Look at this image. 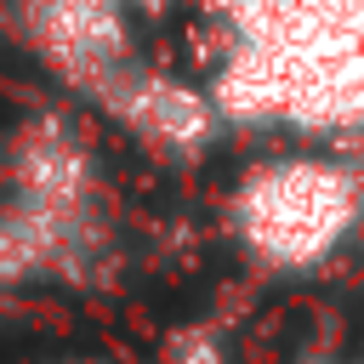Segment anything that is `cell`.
I'll return each instance as SVG.
<instances>
[{
  "label": "cell",
  "instance_id": "obj_1",
  "mask_svg": "<svg viewBox=\"0 0 364 364\" xmlns=\"http://www.w3.org/2000/svg\"><path fill=\"white\" fill-rule=\"evenodd\" d=\"M119 262L102 142L74 108H34L0 136V290H91Z\"/></svg>",
  "mask_w": 364,
  "mask_h": 364
},
{
  "label": "cell",
  "instance_id": "obj_2",
  "mask_svg": "<svg viewBox=\"0 0 364 364\" xmlns=\"http://www.w3.org/2000/svg\"><path fill=\"white\" fill-rule=\"evenodd\" d=\"M210 97L222 119L364 131V0H239Z\"/></svg>",
  "mask_w": 364,
  "mask_h": 364
},
{
  "label": "cell",
  "instance_id": "obj_3",
  "mask_svg": "<svg viewBox=\"0 0 364 364\" xmlns=\"http://www.w3.org/2000/svg\"><path fill=\"white\" fill-rule=\"evenodd\" d=\"M364 222V171L341 154H267L233 176L222 228L262 273H313L347 250Z\"/></svg>",
  "mask_w": 364,
  "mask_h": 364
},
{
  "label": "cell",
  "instance_id": "obj_4",
  "mask_svg": "<svg viewBox=\"0 0 364 364\" xmlns=\"http://www.w3.org/2000/svg\"><path fill=\"white\" fill-rule=\"evenodd\" d=\"M11 34L51 85L102 102L136 63V11L125 0H11Z\"/></svg>",
  "mask_w": 364,
  "mask_h": 364
},
{
  "label": "cell",
  "instance_id": "obj_5",
  "mask_svg": "<svg viewBox=\"0 0 364 364\" xmlns=\"http://www.w3.org/2000/svg\"><path fill=\"white\" fill-rule=\"evenodd\" d=\"M97 114L108 125H119L142 154L165 159V165H193L216 148L222 136V108L210 97L205 80H188L165 63H136L102 102Z\"/></svg>",
  "mask_w": 364,
  "mask_h": 364
},
{
  "label": "cell",
  "instance_id": "obj_6",
  "mask_svg": "<svg viewBox=\"0 0 364 364\" xmlns=\"http://www.w3.org/2000/svg\"><path fill=\"white\" fill-rule=\"evenodd\" d=\"M165 364H233V353H228L222 330L199 318V324H176L165 336Z\"/></svg>",
  "mask_w": 364,
  "mask_h": 364
},
{
  "label": "cell",
  "instance_id": "obj_7",
  "mask_svg": "<svg viewBox=\"0 0 364 364\" xmlns=\"http://www.w3.org/2000/svg\"><path fill=\"white\" fill-rule=\"evenodd\" d=\"M125 6H131L136 17H165V11L176 6V0H125Z\"/></svg>",
  "mask_w": 364,
  "mask_h": 364
},
{
  "label": "cell",
  "instance_id": "obj_8",
  "mask_svg": "<svg viewBox=\"0 0 364 364\" xmlns=\"http://www.w3.org/2000/svg\"><path fill=\"white\" fill-rule=\"evenodd\" d=\"M46 364H114V358H102V353H63V358H46Z\"/></svg>",
  "mask_w": 364,
  "mask_h": 364
},
{
  "label": "cell",
  "instance_id": "obj_9",
  "mask_svg": "<svg viewBox=\"0 0 364 364\" xmlns=\"http://www.w3.org/2000/svg\"><path fill=\"white\" fill-rule=\"evenodd\" d=\"M307 364H336V358H307ZM347 364H364V358H347Z\"/></svg>",
  "mask_w": 364,
  "mask_h": 364
}]
</instances>
